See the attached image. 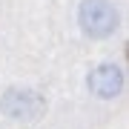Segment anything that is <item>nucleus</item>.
I'll list each match as a JSON object with an SVG mask.
<instances>
[{
	"label": "nucleus",
	"mask_w": 129,
	"mask_h": 129,
	"mask_svg": "<svg viewBox=\"0 0 129 129\" xmlns=\"http://www.w3.org/2000/svg\"><path fill=\"white\" fill-rule=\"evenodd\" d=\"M0 112L12 120H40L46 115V98L35 89H6L0 95Z\"/></svg>",
	"instance_id": "obj_2"
},
{
	"label": "nucleus",
	"mask_w": 129,
	"mask_h": 129,
	"mask_svg": "<svg viewBox=\"0 0 129 129\" xmlns=\"http://www.w3.org/2000/svg\"><path fill=\"white\" fill-rule=\"evenodd\" d=\"M78 26L92 40H106L118 32L120 14L112 0H83L78 6Z\"/></svg>",
	"instance_id": "obj_1"
},
{
	"label": "nucleus",
	"mask_w": 129,
	"mask_h": 129,
	"mask_svg": "<svg viewBox=\"0 0 129 129\" xmlns=\"http://www.w3.org/2000/svg\"><path fill=\"white\" fill-rule=\"evenodd\" d=\"M123 83H126V75H123V69H120L118 63H101V66H95V69L89 72V78H86L89 92L95 98H101V101L118 98L123 92Z\"/></svg>",
	"instance_id": "obj_3"
}]
</instances>
